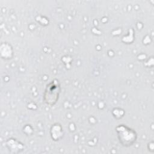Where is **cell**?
<instances>
[{
	"label": "cell",
	"mask_w": 154,
	"mask_h": 154,
	"mask_svg": "<svg viewBox=\"0 0 154 154\" xmlns=\"http://www.w3.org/2000/svg\"><path fill=\"white\" fill-rule=\"evenodd\" d=\"M61 91L60 85L57 80H54L47 84L43 98L45 102L51 106L54 105L58 100L59 94Z\"/></svg>",
	"instance_id": "cell-1"
},
{
	"label": "cell",
	"mask_w": 154,
	"mask_h": 154,
	"mask_svg": "<svg viewBox=\"0 0 154 154\" xmlns=\"http://www.w3.org/2000/svg\"><path fill=\"white\" fill-rule=\"evenodd\" d=\"M118 138L120 143L124 146L128 147L132 145L137 139L135 132L129 128L120 125L116 128Z\"/></svg>",
	"instance_id": "cell-2"
}]
</instances>
